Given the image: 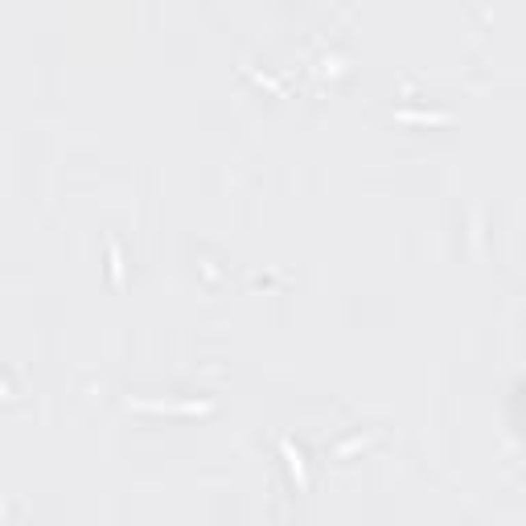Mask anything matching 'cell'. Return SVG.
<instances>
[{
  "label": "cell",
  "instance_id": "cell-1",
  "mask_svg": "<svg viewBox=\"0 0 526 526\" xmlns=\"http://www.w3.org/2000/svg\"><path fill=\"white\" fill-rule=\"evenodd\" d=\"M284 456H288V469H292V477L296 481H305V465H301V452H292V444L284 440Z\"/></svg>",
  "mask_w": 526,
  "mask_h": 526
},
{
  "label": "cell",
  "instance_id": "cell-2",
  "mask_svg": "<svg viewBox=\"0 0 526 526\" xmlns=\"http://www.w3.org/2000/svg\"><path fill=\"white\" fill-rule=\"evenodd\" d=\"M0 394H8V387H4V383H0Z\"/></svg>",
  "mask_w": 526,
  "mask_h": 526
}]
</instances>
